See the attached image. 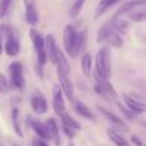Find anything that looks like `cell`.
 <instances>
[{
    "instance_id": "cell-1",
    "label": "cell",
    "mask_w": 146,
    "mask_h": 146,
    "mask_svg": "<svg viewBox=\"0 0 146 146\" xmlns=\"http://www.w3.org/2000/svg\"><path fill=\"white\" fill-rule=\"evenodd\" d=\"M111 76V62H110V49L109 46H103L98 51L95 58V68L94 77L96 83L109 81Z\"/></svg>"
},
{
    "instance_id": "cell-2",
    "label": "cell",
    "mask_w": 146,
    "mask_h": 146,
    "mask_svg": "<svg viewBox=\"0 0 146 146\" xmlns=\"http://www.w3.org/2000/svg\"><path fill=\"white\" fill-rule=\"evenodd\" d=\"M9 71V81L12 83V87L17 88L19 91L25 90L26 80H25V72H23V66L21 62H13L8 67Z\"/></svg>"
},
{
    "instance_id": "cell-3",
    "label": "cell",
    "mask_w": 146,
    "mask_h": 146,
    "mask_svg": "<svg viewBox=\"0 0 146 146\" xmlns=\"http://www.w3.org/2000/svg\"><path fill=\"white\" fill-rule=\"evenodd\" d=\"M30 105L31 109L35 114H38V115H42V114H46L49 110V105H48V100L44 96V94L41 92L40 90H36L35 92L31 95L30 98Z\"/></svg>"
},
{
    "instance_id": "cell-4",
    "label": "cell",
    "mask_w": 146,
    "mask_h": 146,
    "mask_svg": "<svg viewBox=\"0 0 146 146\" xmlns=\"http://www.w3.org/2000/svg\"><path fill=\"white\" fill-rule=\"evenodd\" d=\"M26 122H27L30 128L35 132V135L37 137L45 140V141H50L51 140L50 133H49V131H48V127H46L45 122H41V121H38V119H35L31 115L26 117Z\"/></svg>"
},
{
    "instance_id": "cell-5",
    "label": "cell",
    "mask_w": 146,
    "mask_h": 146,
    "mask_svg": "<svg viewBox=\"0 0 146 146\" xmlns=\"http://www.w3.org/2000/svg\"><path fill=\"white\" fill-rule=\"evenodd\" d=\"M53 109L58 117H62L63 114L67 113L66 101H64V94L59 85L53 86Z\"/></svg>"
},
{
    "instance_id": "cell-6",
    "label": "cell",
    "mask_w": 146,
    "mask_h": 146,
    "mask_svg": "<svg viewBox=\"0 0 146 146\" xmlns=\"http://www.w3.org/2000/svg\"><path fill=\"white\" fill-rule=\"evenodd\" d=\"M77 30L74 28L73 25H67L64 27V32H63V45L66 49L67 53H71L73 45L76 42V38H77Z\"/></svg>"
},
{
    "instance_id": "cell-7",
    "label": "cell",
    "mask_w": 146,
    "mask_h": 146,
    "mask_svg": "<svg viewBox=\"0 0 146 146\" xmlns=\"http://www.w3.org/2000/svg\"><path fill=\"white\" fill-rule=\"evenodd\" d=\"M26 8V21L28 25L36 26L38 23V13L36 9V1L35 0H23Z\"/></svg>"
},
{
    "instance_id": "cell-8",
    "label": "cell",
    "mask_w": 146,
    "mask_h": 146,
    "mask_svg": "<svg viewBox=\"0 0 146 146\" xmlns=\"http://www.w3.org/2000/svg\"><path fill=\"white\" fill-rule=\"evenodd\" d=\"M45 50L46 54H48L49 60L53 64H56V56H58V45H56V41L54 38L53 35H46L45 36Z\"/></svg>"
},
{
    "instance_id": "cell-9",
    "label": "cell",
    "mask_w": 146,
    "mask_h": 146,
    "mask_svg": "<svg viewBox=\"0 0 146 146\" xmlns=\"http://www.w3.org/2000/svg\"><path fill=\"white\" fill-rule=\"evenodd\" d=\"M58 78H59V86H60L63 94L66 95V98L69 101L74 100V90H73V85L69 80V76L63 74V73H58Z\"/></svg>"
},
{
    "instance_id": "cell-10",
    "label": "cell",
    "mask_w": 146,
    "mask_h": 146,
    "mask_svg": "<svg viewBox=\"0 0 146 146\" xmlns=\"http://www.w3.org/2000/svg\"><path fill=\"white\" fill-rule=\"evenodd\" d=\"M4 51L8 56H17L21 51V42L18 40L17 35L10 36V37L5 38L4 42Z\"/></svg>"
},
{
    "instance_id": "cell-11",
    "label": "cell",
    "mask_w": 146,
    "mask_h": 146,
    "mask_svg": "<svg viewBox=\"0 0 146 146\" xmlns=\"http://www.w3.org/2000/svg\"><path fill=\"white\" fill-rule=\"evenodd\" d=\"M98 110L100 111L101 114H103L104 117H105L106 119H108L109 122H110L113 126H115L117 128L115 129H123V131H127V126H126V123H124V121H122L119 117H117L114 113H111L110 110H108V109H105V108H103V106H100V105H98Z\"/></svg>"
},
{
    "instance_id": "cell-12",
    "label": "cell",
    "mask_w": 146,
    "mask_h": 146,
    "mask_svg": "<svg viewBox=\"0 0 146 146\" xmlns=\"http://www.w3.org/2000/svg\"><path fill=\"white\" fill-rule=\"evenodd\" d=\"M123 100H124V104H126L133 113H136L137 115L146 111V103H144V101L133 99V98H131V96L126 95V94L123 95Z\"/></svg>"
},
{
    "instance_id": "cell-13",
    "label": "cell",
    "mask_w": 146,
    "mask_h": 146,
    "mask_svg": "<svg viewBox=\"0 0 146 146\" xmlns=\"http://www.w3.org/2000/svg\"><path fill=\"white\" fill-rule=\"evenodd\" d=\"M140 5H146V0H129V1L124 3V4L121 5V7L117 9V12L114 13L113 19H115V18H119L121 15L127 14V13H129L132 9L140 7Z\"/></svg>"
},
{
    "instance_id": "cell-14",
    "label": "cell",
    "mask_w": 146,
    "mask_h": 146,
    "mask_svg": "<svg viewBox=\"0 0 146 146\" xmlns=\"http://www.w3.org/2000/svg\"><path fill=\"white\" fill-rule=\"evenodd\" d=\"M72 103H73L74 111L80 117H82V118H85V119H88V121H92V122L95 121V115H94V113L91 111V109L88 108V106H86V104H83L82 101L78 100V99L73 100Z\"/></svg>"
},
{
    "instance_id": "cell-15",
    "label": "cell",
    "mask_w": 146,
    "mask_h": 146,
    "mask_svg": "<svg viewBox=\"0 0 146 146\" xmlns=\"http://www.w3.org/2000/svg\"><path fill=\"white\" fill-rule=\"evenodd\" d=\"M45 124L48 127V131L50 133V137L56 146H60V128H59L58 122L54 118H49L45 121Z\"/></svg>"
},
{
    "instance_id": "cell-16",
    "label": "cell",
    "mask_w": 146,
    "mask_h": 146,
    "mask_svg": "<svg viewBox=\"0 0 146 146\" xmlns=\"http://www.w3.org/2000/svg\"><path fill=\"white\" fill-rule=\"evenodd\" d=\"M86 38H87V30H83L81 32L77 33V38H76V42L73 45L72 51L69 53V56L71 58H77L80 51L85 48V44H86Z\"/></svg>"
},
{
    "instance_id": "cell-17",
    "label": "cell",
    "mask_w": 146,
    "mask_h": 146,
    "mask_svg": "<svg viewBox=\"0 0 146 146\" xmlns=\"http://www.w3.org/2000/svg\"><path fill=\"white\" fill-rule=\"evenodd\" d=\"M10 121H12V127H13L14 133L17 135L19 139H23L25 133H23V129H22L21 121H19V109H18L17 106H14V108L12 109V111H10Z\"/></svg>"
},
{
    "instance_id": "cell-18",
    "label": "cell",
    "mask_w": 146,
    "mask_h": 146,
    "mask_svg": "<svg viewBox=\"0 0 146 146\" xmlns=\"http://www.w3.org/2000/svg\"><path fill=\"white\" fill-rule=\"evenodd\" d=\"M56 69H58V73H63V74L69 76L71 73V66H69L68 60H67L64 53L59 49L58 50V56H56Z\"/></svg>"
},
{
    "instance_id": "cell-19",
    "label": "cell",
    "mask_w": 146,
    "mask_h": 146,
    "mask_svg": "<svg viewBox=\"0 0 146 146\" xmlns=\"http://www.w3.org/2000/svg\"><path fill=\"white\" fill-rule=\"evenodd\" d=\"M106 133H108V137L110 139V141L113 142L115 146H129L128 141L119 133L118 129L115 128H108L106 129Z\"/></svg>"
},
{
    "instance_id": "cell-20",
    "label": "cell",
    "mask_w": 146,
    "mask_h": 146,
    "mask_svg": "<svg viewBox=\"0 0 146 146\" xmlns=\"http://www.w3.org/2000/svg\"><path fill=\"white\" fill-rule=\"evenodd\" d=\"M30 37L32 40L33 48L36 49V51H40L45 49V37L41 33H38L35 28H31L30 30Z\"/></svg>"
},
{
    "instance_id": "cell-21",
    "label": "cell",
    "mask_w": 146,
    "mask_h": 146,
    "mask_svg": "<svg viewBox=\"0 0 146 146\" xmlns=\"http://www.w3.org/2000/svg\"><path fill=\"white\" fill-rule=\"evenodd\" d=\"M113 31H114L113 22H111V19H110V21H108L106 23H104V25L100 27V30L98 31V41H99V42L105 41L106 38H108V36L110 35Z\"/></svg>"
},
{
    "instance_id": "cell-22",
    "label": "cell",
    "mask_w": 146,
    "mask_h": 146,
    "mask_svg": "<svg viewBox=\"0 0 146 146\" xmlns=\"http://www.w3.org/2000/svg\"><path fill=\"white\" fill-rule=\"evenodd\" d=\"M81 68H82L83 76L90 77L92 73V56H91V54H83L82 59H81Z\"/></svg>"
},
{
    "instance_id": "cell-23",
    "label": "cell",
    "mask_w": 146,
    "mask_h": 146,
    "mask_svg": "<svg viewBox=\"0 0 146 146\" xmlns=\"http://www.w3.org/2000/svg\"><path fill=\"white\" fill-rule=\"evenodd\" d=\"M117 1H119V0H100L98 8H96V12H95V19L96 18H100L101 15H103L111 5L115 4Z\"/></svg>"
},
{
    "instance_id": "cell-24",
    "label": "cell",
    "mask_w": 146,
    "mask_h": 146,
    "mask_svg": "<svg viewBox=\"0 0 146 146\" xmlns=\"http://www.w3.org/2000/svg\"><path fill=\"white\" fill-rule=\"evenodd\" d=\"M105 41L109 44V46H113V48H115V49H121L122 46H123L122 36L119 35L118 32H115V31H113V32L108 36V38H106Z\"/></svg>"
},
{
    "instance_id": "cell-25",
    "label": "cell",
    "mask_w": 146,
    "mask_h": 146,
    "mask_svg": "<svg viewBox=\"0 0 146 146\" xmlns=\"http://www.w3.org/2000/svg\"><path fill=\"white\" fill-rule=\"evenodd\" d=\"M111 22H113V28L115 32H118L119 35H122V33H126L127 32V28H128V22L124 19H119V18H115V19H113V18H110Z\"/></svg>"
},
{
    "instance_id": "cell-26",
    "label": "cell",
    "mask_w": 146,
    "mask_h": 146,
    "mask_svg": "<svg viewBox=\"0 0 146 146\" xmlns=\"http://www.w3.org/2000/svg\"><path fill=\"white\" fill-rule=\"evenodd\" d=\"M115 104H117V106H118L119 111H121V113L123 114L127 119H128V121H135V119H136L137 114L133 113V111H132L131 109L126 105V104H123L122 101H115Z\"/></svg>"
},
{
    "instance_id": "cell-27",
    "label": "cell",
    "mask_w": 146,
    "mask_h": 146,
    "mask_svg": "<svg viewBox=\"0 0 146 146\" xmlns=\"http://www.w3.org/2000/svg\"><path fill=\"white\" fill-rule=\"evenodd\" d=\"M60 121H62V123H64V124H67V126H69L71 128L73 129H76V131H80L81 129V124L78 123L77 121H76L73 117H71L68 113H66V114H63V115L60 117Z\"/></svg>"
},
{
    "instance_id": "cell-28",
    "label": "cell",
    "mask_w": 146,
    "mask_h": 146,
    "mask_svg": "<svg viewBox=\"0 0 146 146\" xmlns=\"http://www.w3.org/2000/svg\"><path fill=\"white\" fill-rule=\"evenodd\" d=\"M10 90H12V83L7 78V76L0 73V92L1 94H9Z\"/></svg>"
},
{
    "instance_id": "cell-29",
    "label": "cell",
    "mask_w": 146,
    "mask_h": 146,
    "mask_svg": "<svg viewBox=\"0 0 146 146\" xmlns=\"http://www.w3.org/2000/svg\"><path fill=\"white\" fill-rule=\"evenodd\" d=\"M85 3H86V0H76V3L72 5V9H71V17L72 18H77L78 15H80Z\"/></svg>"
},
{
    "instance_id": "cell-30",
    "label": "cell",
    "mask_w": 146,
    "mask_h": 146,
    "mask_svg": "<svg viewBox=\"0 0 146 146\" xmlns=\"http://www.w3.org/2000/svg\"><path fill=\"white\" fill-rule=\"evenodd\" d=\"M0 35H1V37L8 38V37H10V36H14L15 31L13 30L9 25H0Z\"/></svg>"
},
{
    "instance_id": "cell-31",
    "label": "cell",
    "mask_w": 146,
    "mask_h": 146,
    "mask_svg": "<svg viewBox=\"0 0 146 146\" xmlns=\"http://www.w3.org/2000/svg\"><path fill=\"white\" fill-rule=\"evenodd\" d=\"M129 21L132 22H145L146 21V13L145 12H132L128 15Z\"/></svg>"
},
{
    "instance_id": "cell-32",
    "label": "cell",
    "mask_w": 146,
    "mask_h": 146,
    "mask_svg": "<svg viewBox=\"0 0 146 146\" xmlns=\"http://www.w3.org/2000/svg\"><path fill=\"white\" fill-rule=\"evenodd\" d=\"M94 91H95L99 96H101L103 99H105V100H110V98H109V95L106 94L105 88H104V86L101 85V83H95V86H94Z\"/></svg>"
},
{
    "instance_id": "cell-33",
    "label": "cell",
    "mask_w": 146,
    "mask_h": 146,
    "mask_svg": "<svg viewBox=\"0 0 146 146\" xmlns=\"http://www.w3.org/2000/svg\"><path fill=\"white\" fill-rule=\"evenodd\" d=\"M49 58H48V54H46V50L44 49V50H40L37 51V64L41 67H44L46 63H48Z\"/></svg>"
},
{
    "instance_id": "cell-34",
    "label": "cell",
    "mask_w": 146,
    "mask_h": 146,
    "mask_svg": "<svg viewBox=\"0 0 146 146\" xmlns=\"http://www.w3.org/2000/svg\"><path fill=\"white\" fill-rule=\"evenodd\" d=\"M12 3V0H0V19L5 17L8 9H9V5Z\"/></svg>"
},
{
    "instance_id": "cell-35",
    "label": "cell",
    "mask_w": 146,
    "mask_h": 146,
    "mask_svg": "<svg viewBox=\"0 0 146 146\" xmlns=\"http://www.w3.org/2000/svg\"><path fill=\"white\" fill-rule=\"evenodd\" d=\"M62 131H63V133L66 135V137H68V139H73V137L76 136V129L71 128L69 126H67V124L62 123Z\"/></svg>"
},
{
    "instance_id": "cell-36",
    "label": "cell",
    "mask_w": 146,
    "mask_h": 146,
    "mask_svg": "<svg viewBox=\"0 0 146 146\" xmlns=\"http://www.w3.org/2000/svg\"><path fill=\"white\" fill-rule=\"evenodd\" d=\"M31 146H50V145H49L48 141L35 136V137H32V140H31Z\"/></svg>"
},
{
    "instance_id": "cell-37",
    "label": "cell",
    "mask_w": 146,
    "mask_h": 146,
    "mask_svg": "<svg viewBox=\"0 0 146 146\" xmlns=\"http://www.w3.org/2000/svg\"><path fill=\"white\" fill-rule=\"evenodd\" d=\"M131 141H132V144H133L135 146H144L142 141L137 136H131Z\"/></svg>"
},
{
    "instance_id": "cell-38",
    "label": "cell",
    "mask_w": 146,
    "mask_h": 146,
    "mask_svg": "<svg viewBox=\"0 0 146 146\" xmlns=\"http://www.w3.org/2000/svg\"><path fill=\"white\" fill-rule=\"evenodd\" d=\"M42 68L44 67H41V66H38V64H36V67H35V71L36 73H37V76L40 78H44V72H42Z\"/></svg>"
},
{
    "instance_id": "cell-39",
    "label": "cell",
    "mask_w": 146,
    "mask_h": 146,
    "mask_svg": "<svg viewBox=\"0 0 146 146\" xmlns=\"http://www.w3.org/2000/svg\"><path fill=\"white\" fill-rule=\"evenodd\" d=\"M3 50H4V45H3V37L0 35V54L3 53Z\"/></svg>"
},
{
    "instance_id": "cell-40",
    "label": "cell",
    "mask_w": 146,
    "mask_h": 146,
    "mask_svg": "<svg viewBox=\"0 0 146 146\" xmlns=\"http://www.w3.org/2000/svg\"><path fill=\"white\" fill-rule=\"evenodd\" d=\"M10 145H12V146H22V145L17 144V142H14V141H12V142H10Z\"/></svg>"
},
{
    "instance_id": "cell-41",
    "label": "cell",
    "mask_w": 146,
    "mask_h": 146,
    "mask_svg": "<svg viewBox=\"0 0 146 146\" xmlns=\"http://www.w3.org/2000/svg\"><path fill=\"white\" fill-rule=\"evenodd\" d=\"M140 124H141V126H144L146 128V122H140Z\"/></svg>"
},
{
    "instance_id": "cell-42",
    "label": "cell",
    "mask_w": 146,
    "mask_h": 146,
    "mask_svg": "<svg viewBox=\"0 0 146 146\" xmlns=\"http://www.w3.org/2000/svg\"><path fill=\"white\" fill-rule=\"evenodd\" d=\"M68 146H76V145H73V144H69Z\"/></svg>"
},
{
    "instance_id": "cell-43",
    "label": "cell",
    "mask_w": 146,
    "mask_h": 146,
    "mask_svg": "<svg viewBox=\"0 0 146 146\" xmlns=\"http://www.w3.org/2000/svg\"><path fill=\"white\" fill-rule=\"evenodd\" d=\"M145 146H146V145H145Z\"/></svg>"
}]
</instances>
